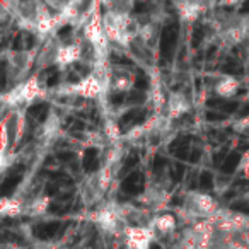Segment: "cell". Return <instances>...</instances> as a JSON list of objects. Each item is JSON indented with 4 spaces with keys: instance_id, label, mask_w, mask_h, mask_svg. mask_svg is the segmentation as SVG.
Listing matches in <instances>:
<instances>
[{
    "instance_id": "cell-9",
    "label": "cell",
    "mask_w": 249,
    "mask_h": 249,
    "mask_svg": "<svg viewBox=\"0 0 249 249\" xmlns=\"http://www.w3.org/2000/svg\"><path fill=\"white\" fill-rule=\"evenodd\" d=\"M101 4L104 5L106 12L120 18H128L135 9V0H103Z\"/></svg>"
},
{
    "instance_id": "cell-4",
    "label": "cell",
    "mask_w": 249,
    "mask_h": 249,
    "mask_svg": "<svg viewBox=\"0 0 249 249\" xmlns=\"http://www.w3.org/2000/svg\"><path fill=\"white\" fill-rule=\"evenodd\" d=\"M135 73L128 69H120L113 67L111 70V80H109V92L111 94H124L130 92L135 86Z\"/></svg>"
},
{
    "instance_id": "cell-8",
    "label": "cell",
    "mask_w": 249,
    "mask_h": 249,
    "mask_svg": "<svg viewBox=\"0 0 249 249\" xmlns=\"http://www.w3.org/2000/svg\"><path fill=\"white\" fill-rule=\"evenodd\" d=\"M26 212V201L19 196H4L0 201V215L5 218L22 217Z\"/></svg>"
},
{
    "instance_id": "cell-11",
    "label": "cell",
    "mask_w": 249,
    "mask_h": 249,
    "mask_svg": "<svg viewBox=\"0 0 249 249\" xmlns=\"http://www.w3.org/2000/svg\"><path fill=\"white\" fill-rule=\"evenodd\" d=\"M231 183H232V181L229 179V178H225V176H217V178H215V188H217V191L220 195L224 193L229 186H231Z\"/></svg>"
},
{
    "instance_id": "cell-10",
    "label": "cell",
    "mask_w": 249,
    "mask_h": 249,
    "mask_svg": "<svg viewBox=\"0 0 249 249\" xmlns=\"http://www.w3.org/2000/svg\"><path fill=\"white\" fill-rule=\"evenodd\" d=\"M50 208V196L46 195H38V196L31 198L29 201H26V212L24 215L31 218H38L48 212Z\"/></svg>"
},
{
    "instance_id": "cell-15",
    "label": "cell",
    "mask_w": 249,
    "mask_h": 249,
    "mask_svg": "<svg viewBox=\"0 0 249 249\" xmlns=\"http://www.w3.org/2000/svg\"><path fill=\"white\" fill-rule=\"evenodd\" d=\"M73 2H77V0H73Z\"/></svg>"
},
{
    "instance_id": "cell-2",
    "label": "cell",
    "mask_w": 249,
    "mask_h": 249,
    "mask_svg": "<svg viewBox=\"0 0 249 249\" xmlns=\"http://www.w3.org/2000/svg\"><path fill=\"white\" fill-rule=\"evenodd\" d=\"M178 225H179V222H178L176 213H173V212H159V213H154L149 227L156 234V241L169 242L178 234Z\"/></svg>"
},
{
    "instance_id": "cell-14",
    "label": "cell",
    "mask_w": 249,
    "mask_h": 249,
    "mask_svg": "<svg viewBox=\"0 0 249 249\" xmlns=\"http://www.w3.org/2000/svg\"><path fill=\"white\" fill-rule=\"evenodd\" d=\"M222 4H227V5H237V4H241L242 0H220Z\"/></svg>"
},
{
    "instance_id": "cell-6",
    "label": "cell",
    "mask_w": 249,
    "mask_h": 249,
    "mask_svg": "<svg viewBox=\"0 0 249 249\" xmlns=\"http://www.w3.org/2000/svg\"><path fill=\"white\" fill-rule=\"evenodd\" d=\"M212 86H213V92L217 94L218 97H222V99H231V97L237 96L242 84L237 77L220 75Z\"/></svg>"
},
{
    "instance_id": "cell-5",
    "label": "cell",
    "mask_w": 249,
    "mask_h": 249,
    "mask_svg": "<svg viewBox=\"0 0 249 249\" xmlns=\"http://www.w3.org/2000/svg\"><path fill=\"white\" fill-rule=\"evenodd\" d=\"M190 109H191V101L183 90H174V92L169 94L167 104H166V116L169 118V120L181 118Z\"/></svg>"
},
{
    "instance_id": "cell-3",
    "label": "cell",
    "mask_w": 249,
    "mask_h": 249,
    "mask_svg": "<svg viewBox=\"0 0 249 249\" xmlns=\"http://www.w3.org/2000/svg\"><path fill=\"white\" fill-rule=\"evenodd\" d=\"M121 241L128 249H150V244L156 241V234H154L150 227L128 225L124 229Z\"/></svg>"
},
{
    "instance_id": "cell-1",
    "label": "cell",
    "mask_w": 249,
    "mask_h": 249,
    "mask_svg": "<svg viewBox=\"0 0 249 249\" xmlns=\"http://www.w3.org/2000/svg\"><path fill=\"white\" fill-rule=\"evenodd\" d=\"M218 208H220L218 201L212 195L201 193V191H190L184 196L181 208L176 212V217L178 222L183 227H186V225H191L196 220L212 217Z\"/></svg>"
},
{
    "instance_id": "cell-13",
    "label": "cell",
    "mask_w": 249,
    "mask_h": 249,
    "mask_svg": "<svg viewBox=\"0 0 249 249\" xmlns=\"http://www.w3.org/2000/svg\"><path fill=\"white\" fill-rule=\"evenodd\" d=\"M241 171H242V176H244L246 179L249 181V157L241 164Z\"/></svg>"
},
{
    "instance_id": "cell-7",
    "label": "cell",
    "mask_w": 249,
    "mask_h": 249,
    "mask_svg": "<svg viewBox=\"0 0 249 249\" xmlns=\"http://www.w3.org/2000/svg\"><path fill=\"white\" fill-rule=\"evenodd\" d=\"M80 62V45L79 41L75 43H65L60 46L58 55H56V65L60 69H69Z\"/></svg>"
},
{
    "instance_id": "cell-12",
    "label": "cell",
    "mask_w": 249,
    "mask_h": 249,
    "mask_svg": "<svg viewBox=\"0 0 249 249\" xmlns=\"http://www.w3.org/2000/svg\"><path fill=\"white\" fill-rule=\"evenodd\" d=\"M235 130H237L239 133H242V135H244L246 139H249V118H246V120L239 121V123L235 124Z\"/></svg>"
}]
</instances>
